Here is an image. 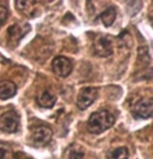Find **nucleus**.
Listing matches in <instances>:
<instances>
[{
    "label": "nucleus",
    "mask_w": 153,
    "mask_h": 159,
    "mask_svg": "<svg viewBox=\"0 0 153 159\" xmlns=\"http://www.w3.org/2000/svg\"><path fill=\"white\" fill-rule=\"evenodd\" d=\"M115 116L109 110H99L93 112L88 121V130L92 134H100L115 124Z\"/></svg>",
    "instance_id": "obj_1"
},
{
    "label": "nucleus",
    "mask_w": 153,
    "mask_h": 159,
    "mask_svg": "<svg viewBox=\"0 0 153 159\" xmlns=\"http://www.w3.org/2000/svg\"><path fill=\"white\" fill-rule=\"evenodd\" d=\"M132 116L137 120L153 118V98H144L137 101L132 108Z\"/></svg>",
    "instance_id": "obj_2"
},
{
    "label": "nucleus",
    "mask_w": 153,
    "mask_h": 159,
    "mask_svg": "<svg viewBox=\"0 0 153 159\" xmlns=\"http://www.w3.org/2000/svg\"><path fill=\"white\" fill-rule=\"evenodd\" d=\"M20 124V118L15 110L4 112L0 116V130L7 133H14L18 130Z\"/></svg>",
    "instance_id": "obj_3"
},
{
    "label": "nucleus",
    "mask_w": 153,
    "mask_h": 159,
    "mask_svg": "<svg viewBox=\"0 0 153 159\" xmlns=\"http://www.w3.org/2000/svg\"><path fill=\"white\" fill-rule=\"evenodd\" d=\"M53 132L48 126H38L31 132L30 139L35 147H44L50 143Z\"/></svg>",
    "instance_id": "obj_4"
},
{
    "label": "nucleus",
    "mask_w": 153,
    "mask_h": 159,
    "mask_svg": "<svg viewBox=\"0 0 153 159\" xmlns=\"http://www.w3.org/2000/svg\"><path fill=\"white\" fill-rule=\"evenodd\" d=\"M98 98V89L92 86L83 88L77 96L76 105L80 110H86Z\"/></svg>",
    "instance_id": "obj_5"
},
{
    "label": "nucleus",
    "mask_w": 153,
    "mask_h": 159,
    "mask_svg": "<svg viewBox=\"0 0 153 159\" xmlns=\"http://www.w3.org/2000/svg\"><path fill=\"white\" fill-rule=\"evenodd\" d=\"M93 50L96 55L101 56V57H107L112 55L113 50V44L110 40L107 37L104 35H98L96 40L93 43Z\"/></svg>",
    "instance_id": "obj_6"
},
{
    "label": "nucleus",
    "mask_w": 153,
    "mask_h": 159,
    "mask_svg": "<svg viewBox=\"0 0 153 159\" xmlns=\"http://www.w3.org/2000/svg\"><path fill=\"white\" fill-rule=\"evenodd\" d=\"M73 70L71 61L65 56H56L52 61V71L58 77H67Z\"/></svg>",
    "instance_id": "obj_7"
},
{
    "label": "nucleus",
    "mask_w": 153,
    "mask_h": 159,
    "mask_svg": "<svg viewBox=\"0 0 153 159\" xmlns=\"http://www.w3.org/2000/svg\"><path fill=\"white\" fill-rule=\"evenodd\" d=\"M30 31V26L27 23H15L7 29L8 39L11 42L19 43L21 39H23Z\"/></svg>",
    "instance_id": "obj_8"
},
{
    "label": "nucleus",
    "mask_w": 153,
    "mask_h": 159,
    "mask_svg": "<svg viewBox=\"0 0 153 159\" xmlns=\"http://www.w3.org/2000/svg\"><path fill=\"white\" fill-rule=\"evenodd\" d=\"M55 102L56 97L53 94H51L48 89L42 91L37 96V103L39 104V106L43 107V108H52Z\"/></svg>",
    "instance_id": "obj_9"
},
{
    "label": "nucleus",
    "mask_w": 153,
    "mask_h": 159,
    "mask_svg": "<svg viewBox=\"0 0 153 159\" xmlns=\"http://www.w3.org/2000/svg\"><path fill=\"white\" fill-rule=\"evenodd\" d=\"M17 93V86L13 81L10 80H3L0 81V99L1 100H7L13 98Z\"/></svg>",
    "instance_id": "obj_10"
},
{
    "label": "nucleus",
    "mask_w": 153,
    "mask_h": 159,
    "mask_svg": "<svg viewBox=\"0 0 153 159\" xmlns=\"http://www.w3.org/2000/svg\"><path fill=\"white\" fill-rule=\"evenodd\" d=\"M117 18V10L115 7H109L100 14V20L105 27L112 26Z\"/></svg>",
    "instance_id": "obj_11"
},
{
    "label": "nucleus",
    "mask_w": 153,
    "mask_h": 159,
    "mask_svg": "<svg viewBox=\"0 0 153 159\" xmlns=\"http://www.w3.org/2000/svg\"><path fill=\"white\" fill-rule=\"evenodd\" d=\"M128 150L126 147H119L107 154V159H128Z\"/></svg>",
    "instance_id": "obj_12"
},
{
    "label": "nucleus",
    "mask_w": 153,
    "mask_h": 159,
    "mask_svg": "<svg viewBox=\"0 0 153 159\" xmlns=\"http://www.w3.org/2000/svg\"><path fill=\"white\" fill-rule=\"evenodd\" d=\"M12 156L11 147L7 143H0V159H8Z\"/></svg>",
    "instance_id": "obj_13"
},
{
    "label": "nucleus",
    "mask_w": 153,
    "mask_h": 159,
    "mask_svg": "<svg viewBox=\"0 0 153 159\" xmlns=\"http://www.w3.org/2000/svg\"><path fill=\"white\" fill-rule=\"evenodd\" d=\"M35 4L34 1H17L16 5L17 8L21 11H23L24 14L27 13L28 14V10H31V7Z\"/></svg>",
    "instance_id": "obj_14"
},
{
    "label": "nucleus",
    "mask_w": 153,
    "mask_h": 159,
    "mask_svg": "<svg viewBox=\"0 0 153 159\" xmlns=\"http://www.w3.org/2000/svg\"><path fill=\"white\" fill-rule=\"evenodd\" d=\"M8 16V11L4 5H0V27L4 24Z\"/></svg>",
    "instance_id": "obj_15"
},
{
    "label": "nucleus",
    "mask_w": 153,
    "mask_h": 159,
    "mask_svg": "<svg viewBox=\"0 0 153 159\" xmlns=\"http://www.w3.org/2000/svg\"><path fill=\"white\" fill-rule=\"evenodd\" d=\"M83 156V152L78 149H72L70 151V159H81Z\"/></svg>",
    "instance_id": "obj_16"
},
{
    "label": "nucleus",
    "mask_w": 153,
    "mask_h": 159,
    "mask_svg": "<svg viewBox=\"0 0 153 159\" xmlns=\"http://www.w3.org/2000/svg\"><path fill=\"white\" fill-rule=\"evenodd\" d=\"M150 21H151V24H152V26H153V17L151 18V19H150Z\"/></svg>",
    "instance_id": "obj_17"
}]
</instances>
